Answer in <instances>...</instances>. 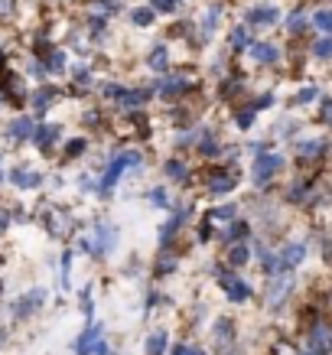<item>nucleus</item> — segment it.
<instances>
[{"mask_svg":"<svg viewBox=\"0 0 332 355\" xmlns=\"http://www.w3.org/2000/svg\"><path fill=\"white\" fill-rule=\"evenodd\" d=\"M140 150H121L118 157H111V163H107L105 176H101V183H98V193L101 196H111L114 193V186L121 183V176L128 170H134V166H140Z\"/></svg>","mask_w":332,"mask_h":355,"instance_id":"obj_1","label":"nucleus"},{"mask_svg":"<svg viewBox=\"0 0 332 355\" xmlns=\"http://www.w3.org/2000/svg\"><path fill=\"white\" fill-rule=\"evenodd\" d=\"M283 166H287V157H283V153H274V150L257 153V157H254V166H251L254 186H270L280 176V173H283Z\"/></svg>","mask_w":332,"mask_h":355,"instance_id":"obj_2","label":"nucleus"},{"mask_svg":"<svg viewBox=\"0 0 332 355\" xmlns=\"http://www.w3.org/2000/svg\"><path fill=\"white\" fill-rule=\"evenodd\" d=\"M114 248H118V228L107 225V222H98L91 238H82V251L95 254V258H105V254H111Z\"/></svg>","mask_w":332,"mask_h":355,"instance_id":"obj_3","label":"nucleus"},{"mask_svg":"<svg viewBox=\"0 0 332 355\" xmlns=\"http://www.w3.org/2000/svg\"><path fill=\"white\" fill-rule=\"evenodd\" d=\"M293 287H297V280H293V274H277V277H270L268 291H264V306H268L270 313H277L283 303L290 300V293H293Z\"/></svg>","mask_w":332,"mask_h":355,"instance_id":"obj_4","label":"nucleus"},{"mask_svg":"<svg viewBox=\"0 0 332 355\" xmlns=\"http://www.w3.org/2000/svg\"><path fill=\"white\" fill-rule=\"evenodd\" d=\"M306 355H332V323L316 320L306 329Z\"/></svg>","mask_w":332,"mask_h":355,"instance_id":"obj_5","label":"nucleus"},{"mask_svg":"<svg viewBox=\"0 0 332 355\" xmlns=\"http://www.w3.org/2000/svg\"><path fill=\"white\" fill-rule=\"evenodd\" d=\"M238 186V173L231 166H218V170L205 173V193L209 196H228Z\"/></svg>","mask_w":332,"mask_h":355,"instance_id":"obj_6","label":"nucleus"},{"mask_svg":"<svg viewBox=\"0 0 332 355\" xmlns=\"http://www.w3.org/2000/svg\"><path fill=\"white\" fill-rule=\"evenodd\" d=\"M43 225L53 238H65L69 232H72L76 222H72V212H65L62 205H49V209L43 212Z\"/></svg>","mask_w":332,"mask_h":355,"instance_id":"obj_7","label":"nucleus"},{"mask_svg":"<svg viewBox=\"0 0 332 355\" xmlns=\"http://www.w3.org/2000/svg\"><path fill=\"white\" fill-rule=\"evenodd\" d=\"M189 78L186 76H160L157 82H153V95L163 98V101H176V98H182L186 92H189Z\"/></svg>","mask_w":332,"mask_h":355,"instance_id":"obj_8","label":"nucleus"},{"mask_svg":"<svg viewBox=\"0 0 332 355\" xmlns=\"http://www.w3.org/2000/svg\"><path fill=\"white\" fill-rule=\"evenodd\" d=\"M293 153H297V160H300L303 166H306V163H316L329 153V140L326 137H300L297 147H293Z\"/></svg>","mask_w":332,"mask_h":355,"instance_id":"obj_9","label":"nucleus"},{"mask_svg":"<svg viewBox=\"0 0 332 355\" xmlns=\"http://www.w3.org/2000/svg\"><path fill=\"white\" fill-rule=\"evenodd\" d=\"M212 343L218 355H231V349H235V323L228 316H218L212 323Z\"/></svg>","mask_w":332,"mask_h":355,"instance_id":"obj_10","label":"nucleus"},{"mask_svg":"<svg viewBox=\"0 0 332 355\" xmlns=\"http://www.w3.org/2000/svg\"><path fill=\"white\" fill-rule=\"evenodd\" d=\"M218 284H222V291H225V297L231 303H247L251 300V287H247L241 277H235V274H222Z\"/></svg>","mask_w":332,"mask_h":355,"instance_id":"obj_11","label":"nucleus"},{"mask_svg":"<svg viewBox=\"0 0 332 355\" xmlns=\"http://www.w3.org/2000/svg\"><path fill=\"white\" fill-rule=\"evenodd\" d=\"M43 303H46V291H43V287H33V291H26L20 300L13 303V316H20V320H23V316H33V313L40 310Z\"/></svg>","mask_w":332,"mask_h":355,"instance_id":"obj_12","label":"nucleus"},{"mask_svg":"<svg viewBox=\"0 0 332 355\" xmlns=\"http://www.w3.org/2000/svg\"><path fill=\"white\" fill-rule=\"evenodd\" d=\"M280 254V264H283V270H293V268H300L303 261H306V241H287V245L277 251Z\"/></svg>","mask_w":332,"mask_h":355,"instance_id":"obj_13","label":"nucleus"},{"mask_svg":"<svg viewBox=\"0 0 332 355\" xmlns=\"http://www.w3.org/2000/svg\"><path fill=\"white\" fill-rule=\"evenodd\" d=\"M147 101H153V88H124L118 98V105L124 111H140Z\"/></svg>","mask_w":332,"mask_h":355,"instance_id":"obj_14","label":"nucleus"},{"mask_svg":"<svg viewBox=\"0 0 332 355\" xmlns=\"http://www.w3.org/2000/svg\"><path fill=\"white\" fill-rule=\"evenodd\" d=\"M59 137H62V128H59V124H40V128H36V134H33V144H36L43 153H49V150H53V144Z\"/></svg>","mask_w":332,"mask_h":355,"instance_id":"obj_15","label":"nucleus"},{"mask_svg":"<svg viewBox=\"0 0 332 355\" xmlns=\"http://www.w3.org/2000/svg\"><path fill=\"white\" fill-rule=\"evenodd\" d=\"M251 59H254L257 65H277L280 62V49L274 43H251Z\"/></svg>","mask_w":332,"mask_h":355,"instance_id":"obj_16","label":"nucleus"},{"mask_svg":"<svg viewBox=\"0 0 332 355\" xmlns=\"http://www.w3.org/2000/svg\"><path fill=\"white\" fill-rule=\"evenodd\" d=\"M10 183L17 186V189H40V186H43V176L26 170V166H17V170H10Z\"/></svg>","mask_w":332,"mask_h":355,"instance_id":"obj_17","label":"nucleus"},{"mask_svg":"<svg viewBox=\"0 0 332 355\" xmlns=\"http://www.w3.org/2000/svg\"><path fill=\"white\" fill-rule=\"evenodd\" d=\"M247 235H251V225H247L245 218H235V222H231V225H225L222 228V241H225V245H238V241H247Z\"/></svg>","mask_w":332,"mask_h":355,"instance_id":"obj_18","label":"nucleus"},{"mask_svg":"<svg viewBox=\"0 0 332 355\" xmlns=\"http://www.w3.org/2000/svg\"><path fill=\"white\" fill-rule=\"evenodd\" d=\"M101 336H105V326H101V323H91L85 333L78 336L76 352H78V355H91V349H95V343L101 339Z\"/></svg>","mask_w":332,"mask_h":355,"instance_id":"obj_19","label":"nucleus"},{"mask_svg":"<svg viewBox=\"0 0 332 355\" xmlns=\"http://www.w3.org/2000/svg\"><path fill=\"white\" fill-rule=\"evenodd\" d=\"M280 20V10L277 7H254V10L247 13V26H274Z\"/></svg>","mask_w":332,"mask_h":355,"instance_id":"obj_20","label":"nucleus"},{"mask_svg":"<svg viewBox=\"0 0 332 355\" xmlns=\"http://www.w3.org/2000/svg\"><path fill=\"white\" fill-rule=\"evenodd\" d=\"M251 245L247 241H238V245H228V251H225V264L228 268H245L247 261H251Z\"/></svg>","mask_w":332,"mask_h":355,"instance_id":"obj_21","label":"nucleus"},{"mask_svg":"<svg viewBox=\"0 0 332 355\" xmlns=\"http://www.w3.org/2000/svg\"><path fill=\"white\" fill-rule=\"evenodd\" d=\"M195 147H199V157H202V160H215L218 153H225L222 150V144H218V137H215V130H209V128L202 130V137H199Z\"/></svg>","mask_w":332,"mask_h":355,"instance_id":"obj_22","label":"nucleus"},{"mask_svg":"<svg viewBox=\"0 0 332 355\" xmlns=\"http://www.w3.org/2000/svg\"><path fill=\"white\" fill-rule=\"evenodd\" d=\"M3 92H7V98H10L13 105H23L26 101V88H23V78L13 76V72H3Z\"/></svg>","mask_w":332,"mask_h":355,"instance_id":"obj_23","label":"nucleus"},{"mask_svg":"<svg viewBox=\"0 0 332 355\" xmlns=\"http://www.w3.org/2000/svg\"><path fill=\"white\" fill-rule=\"evenodd\" d=\"M33 134H36V124H33L30 118H13L10 121V128H7V137L10 140H33Z\"/></svg>","mask_w":332,"mask_h":355,"instance_id":"obj_24","label":"nucleus"},{"mask_svg":"<svg viewBox=\"0 0 332 355\" xmlns=\"http://www.w3.org/2000/svg\"><path fill=\"white\" fill-rule=\"evenodd\" d=\"M238 218V202H225V205H215V209H209L205 212V222H225V225H231ZM222 225V228H225Z\"/></svg>","mask_w":332,"mask_h":355,"instance_id":"obj_25","label":"nucleus"},{"mask_svg":"<svg viewBox=\"0 0 332 355\" xmlns=\"http://www.w3.org/2000/svg\"><path fill=\"white\" fill-rule=\"evenodd\" d=\"M218 17H222V3H209V10H205L202 20H199V30H202V40H205V43L212 40L215 26H218Z\"/></svg>","mask_w":332,"mask_h":355,"instance_id":"obj_26","label":"nucleus"},{"mask_svg":"<svg viewBox=\"0 0 332 355\" xmlns=\"http://www.w3.org/2000/svg\"><path fill=\"white\" fill-rule=\"evenodd\" d=\"M163 176H166L170 183H189V166H186L180 157H173V160L163 163Z\"/></svg>","mask_w":332,"mask_h":355,"instance_id":"obj_27","label":"nucleus"},{"mask_svg":"<svg viewBox=\"0 0 332 355\" xmlns=\"http://www.w3.org/2000/svg\"><path fill=\"white\" fill-rule=\"evenodd\" d=\"M55 98H59V88L53 85H43L36 95H33V108H36V114H43V111H49L55 105Z\"/></svg>","mask_w":332,"mask_h":355,"instance_id":"obj_28","label":"nucleus"},{"mask_svg":"<svg viewBox=\"0 0 332 355\" xmlns=\"http://www.w3.org/2000/svg\"><path fill=\"white\" fill-rule=\"evenodd\" d=\"M147 65H150L157 76H163V72L170 69V49H166V46H153L150 53H147Z\"/></svg>","mask_w":332,"mask_h":355,"instance_id":"obj_29","label":"nucleus"},{"mask_svg":"<svg viewBox=\"0 0 332 355\" xmlns=\"http://www.w3.org/2000/svg\"><path fill=\"white\" fill-rule=\"evenodd\" d=\"M228 46H231L235 53L251 49V30H247V26H235V30L228 33Z\"/></svg>","mask_w":332,"mask_h":355,"instance_id":"obj_30","label":"nucleus"},{"mask_svg":"<svg viewBox=\"0 0 332 355\" xmlns=\"http://www.w3.org/2000/svg\"><path fill=\"white\" fill-rule=\"evenodd\" d=\"M176 268H180V258H176L173 251H163L160 261L153 264V274H157V277H166V274H173Z\"/></svg>","mask_w":332,"mask_h":355,"instance_id":"obj_31","label":"nucleus"},{"mask_svg":"<svg viewBox=\"0 0 332 355\" xmlns=\"http://www.w3.org/2000/svg\"><path fill=\"white\" fill-rule=\"evenodd\" d=\"M306 26H313L310 17H306V10H293V13L287 17V33H290V36H300Z\"/></svg>","mask_w":332,"mask_h":355,"instance_id":"obj_32","label":"nucleus"},{"mask_svg":"<svg viewBox=\"0 0 332 355\" xmlns=\"http://www.w3.org/2000/svg\"><path fill=\"white\" fill-rule=\"evenodd\" d=\"M153 20H157V10H153V7H134V10H130V23L140 26V30H143V26H153Z\"/></svg>","mask_w":332,"mask_h":355,"instance_id":"obj_33","label":"nucleus"},{"mask_svg":"<svg viewBox=\"0 0 332 355\" xmlns=\"http://www.w3.org/2000/svg\"><path fill=\"white\" fill-rule=\"evenodd\" d=\"M313 26L322 30L326 36H332V7H320V10L313 13Z\"/></svg>","mask_w":332,"mask_h":355,"instance_id":"obj_34","label":"nucleus"},{"mask_svg":"<svg viewBox=\"0 0 332 355\" xmlns=\"http://www.w3.org/2000/svg\"><path fill=\"white\" fill-rule=\"evenodd\" d=\"M254 121H257V111L247 105V108H235V124L238 130H251L254 128Z\"/></svg>","mask_w":332,"mask_h":355,"instance_id":"obj_35","label":"nucleus"},{"mask_svg":"<svg viewBox=\"0 0 332 355\" xmlns=\"http://www.w3.org/2000/svg\"><path fill=\"white\" fill-rule=\"evenodd\" d=\"M166 352V333L157 329V333L147 336V355H163Z\"/></svg>","mask_w":332,"mask_h":355,"instance_id":"obj_36","label":"nucleus"},{"mask_svg":"<svg viewBox=\"0 0 332 355\" xmlns=\"http://www.w3.org/2000/svg\"><path fill=\"white\" fill-rule=\"evenodd\" d=\"M310 53H313V59H322V62H329V59H332V36H322V40H316Z\"/></svg>","mask_w":332,"mask_h":355,"instance_id":"obj_37","label":"nucleus"},{"mask_svg":"<svg viewBox=\"0 0 332 355\" xmlns=\"http://www.w3.org/2000/svg\"><path fill=\"white\" fill-rule=\"evenodd\" d=\"M147 199H150L153 209H170V193H166V186H153Z\"/></svg>","mask_w":332,"mask_h":355,"instance_id":"obj_38","label":"nucleus"},{"mask_svg":"<svg viewBox=\"0 0 332 355\" xmlns=\"http://www.w3.org/2000/svg\"><path fill=\"white\" fill-rule=\"evenodd\" d=\"M316 98H320V88H316V85L300 88V92H297V98H293V105H300V108H306V105H316Z\"/></svg>","mask_w":332,"mask_h":355,"instance_id":"obj_39","label":"nucleus"},{"mask_svg":"<svg viewBox=\"0 0 332 355\" xmlns=\"http://www.w3.org/2000/svg\"><path fill=\"white\" fill-rule=\"evenodd\" d=\"M85 150H88V140L85 137H76V140H69V144H65V157H69V160H78Z\"/></svg>","mask_w":332,"mask_h":355,"instance_id":"obj_40","label":"nucleus"},{"mask_svg":"<svg viewBox=\"0 0 332 355\" xmlns=\"http://www.w3.org/2000/svg\"><path fill=\"white\" fill-rule=\"evenodd\" d=\"M46 69H49V72H62L65 69V53L62 49H53V53L46 55Z\"/></svg>","mask_w":332,"mask_h":355,"instance_id":"obj_41","label":"nucleus"},{"mask_svg":"<svg viewBox=\"0 0 332 355\" xmlns=\"http://www.w3.org/2000/svg\"><path fill=\"white\" fill-rule=\"evenodd\" d=\"M241 88H245V82H241V78H225V82H222V98L228 101V98H235Z\"/></svg>","mask_w":332,"mask_h":355,"instance_id":"obj_42","label":"nucleus"},{"mask_svg":"<svg viewBox=\"0 0 332 355\" xmlns=\"http://www.w3.org/2000/svg\"><path fill=\"white\" fill-rule=\"evenodd\" d=\"M274 105H277V98L270 95V92H264V95H257L254 101H251V108L254 111H268V108H274Z\"/></svg>","mask_w":332,"mask_h":355,"instance_id":"obj_43","label":"nucleus"},{"mask_svg":"<svg viewBox=\"0 0 332 355\" xmlns=\"http://www.w3.org/2000/svg\"><path fill=\"white\" fill-rule=\"evenodd\" d=\"M72 82H76L78 88H91V72H88L85 65H78L76 72H72Z\"/></svg>","mask_w":332,"mask_h":355,"instance_id":"obj_44","label":"nucleus"},{"mask_svg":"<svg viewBox=\"0 0 332 355\" xmlns=\"http://www.w3.org/2000/svg\"><path fill=\"white\" fill-rule=\"evenodd\" d=\"M121 92H124V85H114V82H107V85H101V95L111 98V101H118Z\"/></svg>","mask_w":332,"mask_h":355,"instance_id":"obj_45","label":"nucleus"},{"mask_svg":"<svg viewBox=\"0 0 332 355\" xmlns=\"http://www.w3.org/2000/svg\"><path fill=\"white\" fill-rule=\"evenodd\" d=\"M215 238V228H212V222H199V241H212Z\"/></svg>","mask_w":332,"mask_h":355,"instance_id":"obj_46","label":"nucleus"},{"mask_svg":"<svg viewBox=\"0 0 332 355\" xmlns=\"http://www.w3.org/2000/svg\"><path fill=\"white\" fill-rule=\"evenodd\" d=\"M69 270H72V251L62 254V287H69Z\"/></svg>","mask_w":332,"mask_h":355,"instance_id":"obj_47","label":"nucleus"},{"mask_svg":"<svg viewBox=\"0 0 332 355\" xmlns=\"http://www.w3.org/2000/svg\"><path fill=\"white\" fill-rule=\"evenodd\" d=\"M322 121H326V124H332V98H326V101H322Z\"/></svg>","mask_w":332,"mask_h":355,"instance_id":"obj_48","label":"nucleus"},{"mask_svg":"<svg viewBox=\"0 0 332 355\" xmlns=\"http://www.w3.org/2000/svg\"><path fill=\"white\" fill-rule=\"evenodd\" d=\"M173 355H199V349H193V345L180 343V345H176V349H173Z\"/></svg>","mask_w":332,"mask_h":355,"instance_id":"obj_49","label":"nucleus"},{"mask_svg":"<svg viewBox=\"0 0 332 355\" xmlns=\"http://www.w3.org/2000/svg\"><path fill=\"white\" fill-rule=\"evenodd\" d=\"M7 228H10V212L0 209V232H7Z\"/></svg>","mask_w":332,"mask_h":355,"instance_id":"obj_50","label":"nucleus"},{"mask_svg":"<svg viewBox=\"0 0 332 355\" xmlns=\"http://www.w3.org/2000/svg\"><path fill=\"white\" fill-rule=\"evenodd\" d=\"M91 355H107V343H105V336L95 343V349H91Z\"/></svg>","mask_w":332,"mask_h":355,"instance_id":"obj_51","label":"nucleus"},{"mask_svg":"<svg viewBox=\"0 0 332 355\" xmlns=\"http://www.w3.org/2000/svg\"><path fill=\"white\" fill-rule=\"evenodd\" d=\"M7 13H13V0H0V17H7Z\"/></svg>","mask_w":332,"mask_h":355,"instance_id":"obj_52","label":"nucleus"},{"mask_svg":"<svg viewBox=\"0 0 332 355\" xmlns=\"http://www.w3.org/2000/svg\"><path fill=\"white\" fill-rule=\"evenodd\" d=\"M3 101H10V98H7V92L0 88V108H3Z\"/></svg>","mask_w":332,"mask_h":355,"instance_id":"obj_53","label":"nucleus"},{"mask_svg":"<svg viewBox=\"0 0 332 355\" xmlns=\"http://www.w3.org/2000/svg\"><path fill=\"white\" fill-rule=\"evenodd\" d=\"M0 291H3V284H0Z\"/></svg>","mask_w":332,"mask_h":355,"instance_id":"obj_54","label":"nucleus"},{"mask_svg":"<svg viewBox=\"0 0 332 355\" xmlns=\"http://www.w3.org/2000/svg\"><path fill=\"white\" fill-rule=\"evenodd\" d=\"M0 180H3V176H0Z\"/></svg>","mask_w":332,"mask_h":355,"instance_id":"obj_55","label":"nucleus"}]
</instances>
